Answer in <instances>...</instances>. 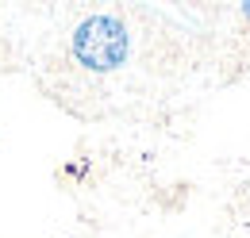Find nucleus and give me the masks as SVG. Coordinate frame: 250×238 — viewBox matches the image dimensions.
<instances>
[{
	"instance_id": "1",
	"label": "nucleus",
	"mask_w": 250,
	"mask_h": 238,
	"mask_svg": "<svg viewBox=\"0 0 250 238\" xmlns=\"http://www.w3.org/2000/svg\"><path fill=\"white\" fill-rule=\"evenodd\" d=\"M131 54V35H127L120 16L96 12L89 20H81V27L73 31V58L93 73H112L120 69Z\"/></svg>"
}]
</instances>
